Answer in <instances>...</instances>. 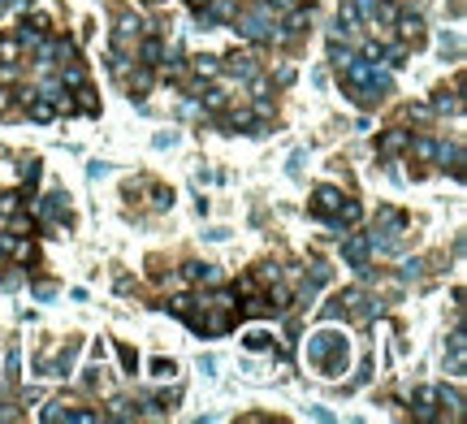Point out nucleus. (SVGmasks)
<instances>
[{"mask_svg":"<svg viewBox=\"0 0 467 424\" xmlns=\"http://www.w3.org/2000/svg\"><path fill=\"white\" fill-rule=\"evenodd\" d=\"M307 364L320 368L325 377H337V372H346V338L333 334V329H320L307 338Z\"/></svg>","mask_w":467,"mask_h":424,"instance_id":"nucleus-1","label":"nucleus"},{"mask_svg":"<svg viewBox=\"0 0 467 424\" xmlns=\"http://www.w3.org/2000/svg\"><path fill=\"white\" fill-rule=\"evenodd\" d=\"M407 230V221H402V212L398 208H381L377 212V234H368L372 238V247H381V252H402V234Z\"/></svg>","mask_w":467,"mask_h":424,"instance_id":"nucleus-2","label":"nucleus"},{"mask_svg":"<svg viewBox=\"0 0 467 424\" xmlns=\"http://www.w3.org/2000/svg\"><path fill=\"white\" fill-rule=\"evenodd\" d=\"M238 35H243V39H251V43L281 39V31H277V27H269V9H264V5H259L255 13H243V18H238Z\"/></svg>","mask_w":467,"mask_h":424,"instance_id":"nucleus-3","label":"nucleus"},{"mask_svg":"<svg viewBox=\"0 0 467 424\" xmlns=\"http://www.w3.org/2000/svg\"><path fill=\"white\" fill-rule=\"evenodd\" d=\"M368 256H372V238H368V234H346V238H342V260H346L351 268L372 273V268H368Z\"/></svg>","mask_w":467,"mask_h":424,"instance_id":"nucleus-4","label":"nucleus"},{"mask_svg":"<svg viewBox=\"0 0 467 424\" xmlns=\"http://www.w3.org/2000/svg\"><path fill=\"white\" fill-rule=\"evenodd\" d=\"M139 35H143V22L126 13V18L117 22V31H113V53H117V57H126V53H135V43H139Z\"/></svg>","mask_w":467,"mask_h":424,"instance_id":"nucleus-5","label":"nucleus"},{"mask_svg":"<svg viewBox=\"0 0 467 424\" xmlns=\"http://www.w3.org/2000/svg\"><path fill=\"white\" fill-rule=\"evenodd\" d=\"M342 199H346V195L337 191V186H316V195H311V212L333 226V217H337V208H342Z\"/></svg>","mask_w":467,"mask_h":424,"instance_id":"nucleus-6","label":"nucleus"},{"mask_svg":"<svg viewBox=\"0 0 467 424\" xmlns=\"http://www.w3.org/2000/svg\"><path fill=\"white\" fill-rule=\"evenodd\" d=\"M0 247H5V256H13L18 264H26V260H35V247L26 242V238H13V234H0Z\"/></svg>","mask_w":467,"mask_h":424,"instance_id":"nucleus-7","label":"nucleus"},{"mask_svg":"<svg viewBox=\"0 0 467 424\" xmlns=\"http://www.w3.org/2000/svg\"><path fill=\"white\" fill-rule=\"evenodd\" d=\"M39 217H65L69 221V195H61V191H52V195H43V204H39Z\"/></svg>","mask_w":467,"mask_h":424,"instance_id":"nucleus-8","label":"nucleus"},{"mask_svg":"<svg viewBox=\"0 0 467 424\" xmlns=\"http://www.w3.org/2000/svg\"><path fill=\"white\" fill-rule=\"evenodd\" d=\"M359 217H363V204H359V199H342V208H337L333 226H337V230H351V226H359Z\"/></svg>","mask_w":467,"mask_h":424,"instance_id":"nucleus-9","label":"nucleus"},{"mask_svg":"<svg viewBox=\"0 0 467 424\" xmlns=\"http://www.w3.org/2000/svg\"><path fill=\"white\" fill-rule=\"evenodd\" d=\"M398 35H402L407 43H424V18H420V13H402Z\"/></svg>","mask_w":467,"mask_h":424,"instance_id":"nucleus-10","label":"nucleus"},{"mask_svg":"<svg viewBox=\"0 0 467 424\" xmlns=\"http://www.w3.org/2000/svg\"><path fill=\"white\" fill-rule=\"evenodd\" d=\"M26 113H31V121H39V126H43V121L57 117V104H52L48 95H39V91H35V100H26Z\"/></svg>","mask_w":467,"mask_h":424,"instance_id":"nucleus-11","label":"nucleus"},{"mask_svg":"<svg viewBox=\"0 0 467 424\" xmlns=\"http://www.w3.org/2000/svg\"><path fill=\"white\" fill-rule=\"evenodd\" d=\"M407 143H411V135H407V130H385V135L377 139V152H381V156H394V152H402Z\"/></svg>","mask_w":467,"mask_h":424,"instance_id":"nucleus-12","label":"nucleus"},{"mask_svg":"<svg viewBox=\"0 0 467 424\" xmlns=\"http://www.w3.org/2000/svg\"><path fill=\"white\" fill-rule=\"evenodd\" d=\"M182 278H187V282H221V273H217L212 264L191 260V264H182Z\"/></svg>","mask_w":467,"mask_h":424,"instance_id":"nucleus-13","label":"nucleus"},{"mask_svg":"<svg viewBox=\"0 0 467 424\" xmlns=\"http://www.w3.org/2000/svg\"><path fill=\"white\" fill-rule=\"evenodd\" d=\"M139 61H143V65H161V61H165V48H161V39H156V35H147V39L139 43Z\"/></svg>","mask_w":467,"mask_h":424,"instance_id":"nucleus-14","label":"nucleus"},{"mask_svg":"<svg viewBox=\"0 0 467 424\" xmlns=\"http://www.w3.org/2000/svg\"><path fill=\"white\" fill-rule=\"evenodd\" d=\"M307 27H311V13L295 5V9H290V18H285V35H303Z\"/></svg>","mask_w":467,"mask_h":424,"instance_id":"nucleus-15","label":"nucleus"},{"mask_svg":"<svg viewBox=\"0 0 467 424\" xmlns=\"http://www.w3.org/2000/svg\"><path fill=\"white\" fill-rule=\"evenodd\" d=\"M191 69H195V78H217V74H221V57H195Z\"/></svg>","mask_w":467,"mask_h":424,"instance_id":"nucleus-16","label":"nucleus"},{"mask_svg":"<svg viewBox=\"0 0 467 424\" xmlns=\"http://www.w3.org/2000/svg\"><path fill=\"white\" fill-rule=\"evenodd\" d=\"M243 342H247V351H273V334H264V329H251Z\"/></svg>","mask_w":467,"mask_h":424,"instance_id":"nucleus-17","label":"nucleus"},{"mask_svg":"<svg viewBox=\"0 0 467 424\" xmlns=\"http://www.w3.org/2000/svg\"><path fill=\"white\" fill-rule=\"evenodd\" d=\"M147 87H151V65H139L135 78H130V91H135V95H147Z\"/></svg>","mask_w":467,"mask_h":424,"instance_id":"nucleus-18","label":"nucleus"},{"mask_svg":"<svg viewBox=\"0 0 467 424\" xmlns=\"http://www.w3.org/2000/svg\"><path fill=\"white\" fill-rule=\"evenodd\" d=\"M83 83H87V74H83V65H74V61H69V65L61 69V87H83Z\"/></svg>","mask_w":467,"mask_h":424,"instance_id":"nucleus-19","label":"nucleus"},{"mask_svg":"<svg viewBox=\"0 0 467 424\" xmlns=\"http://www.w3.org/2000/svg\"><path fill=\"white\" fill-rule=\"evenodd\" d=\"M407 147L415 152V160H433V156H437V143H433V139H411Z\"/></svg>","mask_w":467,"mask_h":424,"instance_id":"nucleus-20","label":"nucleus"},{"mask_svg":"<svg viewBox=\"0 0 467 424\" xmlns=\"http://www.w3.org/2000/svg\"><path fill=\"white\" fill-rule=\"evenodd\" d=\"M18 208H22V195H18V191H5V195H0V221H9Z\"/></svg>","mask_w":467,"mask_h":424,"instance_id":"nucleus-21","label":"nucleus"},{"mask_svg":"<svg viewBox=\"0 0 467 424\" xmlns=\"http://www.w3.org/2000/svg\"><path fill=\"white\" fill-rule=\"evenodd\" d=\"M229 69L238 74V78H255V61H251V57H238V53H234V57H229Z\"/></svg>","mask_w":467,"mask_h":424,"instance_id":"nucleus-22","label":"nucleus"},{"mask_svg":"<svg viewBox=\"0 0 467 424\" xmlns=\"http://www.w3.org/2000/svg\"><path fill=\"white\" fill-rule=\"evenodd\" d=\"M355 9L363 22H381V0H355Z\"/></svg>","mask_w":467,"mask_h":424,"instance_id":"nucleus-23","label":"nucleus"},{"mask_svg":"<svg viewBox=\"0 0 467 424\" xmlns=\"http://www.w3.org/2000/svg\"><path fill=\"white\" fill-rule=\"evenodd\" d=\"M43 420H48V424H57V420H74V411H69V403H52V407L43 411Z\"/></svg>","mask_w":467,"mask_h":424,"instance_id":"nucleus-24","label":"nucleus"},{"mask_svg":"<svg viewBox=\"0 0 467 424\" xmlns=\"http://www.w3.org/2000/svg\"><path fill=\"white\" fill-rule=\"evenodd\" d=\"M203 109H208V113H221V109H225V91H217V87L203 91Z\"/></svg>","mask_w":467,"mask_h":424,"instance_id":"nucleus-25","label":"nucleus"},{"mask_svg":"<svg viewBox=\"0 0 467 424\" xmlns=\"http://www.w3.org/2000/svg\"><path fill=\"white\" fill-rule=\"evenodd\" d=\"M165 308H169L173 316H191V312H195V308H191V299H187V294H173V299H169V303H165Z\"/></svg>","mask_w":467,"mask_h":424,"instance_id":"nucleus-26","label":"nucleus"},{"mask_svg":"<svg viewBox=\"0 0 467 424\" xmlns=\"http://www.w3.org/2000/svg\"><path fill=\"white\" fill-rule=\"evenodd\" d=\"M0 65H18V39H0Z\"/></svg>","mask_w":467,"mask_h":424,"instance_id":"nucleus-27","label":"nucleus"},{"mask_svg":"<svg viewBox=\"0 0 467 424\" xmlns=\"http://www.w3.org/2000/svg\"><path fill=\"white\" fill-rule=\"evenodd\" d=\"M151 204L156 208H173V191L169 186H151Z\"/></svg>","mask_w":467,"mask_h":424,"instance_id":"nucleus-28","label":"nucleus"},{"mask_svg":"<svg viewBox=\"0 0 467 424\" xmlns=\"http://www.w3.org/2000/svg\"><path fill=\"white\" fill-rule=\"evenodd\" d=\"M433 109H441V113H459V100H454V95H446V91H437Z\"/></svg>","mask_w":467,"mask_h":424,"instance_id":"nucleus-29","label":"nucleus"},{"mask_svg":"<svg viewBox=\"0 0 467 424\" xmlns=\"http://www.w3.org/2000/svg\"><path fill=\"white\" fill-rule=\"evenodd\" d=\"M415 403H420V416H428V407L437 403V390H415Z\"/></svg>","mask_w":467,"mask_h":424,"instance_id":"nucleus-30","label":"nucleus"},{"mask_svg":"<svg viewBox=\"0 0 467 424\" xmlns=\"http://www.w3.org/2000/svg\"><path fill=\"white\" fill-rule=\"evenodd\" d=\"M18 364H22V355H18V346H9V355H5V377H9V381L18 377Z\"/></svg>","mask_w":467,"mask_h":424,"instance_id":"nucleus-31","label":"nucleus"},{"mask_svg":"<svg viewBox=\"0 0 467 424\" xmlns=\"http://www.w3.org/2000/svg\"><path fill=\"white\" fill-rule=\"evenodd\" d=\"M173 360H151V377H173Z\"/></svg>","mask_w":467,"mask_h":424,"instance_id":"nucleus-32","label":"nucleus"},{"mask_svg":"<svg viewBox=\"0 0 467 424\" xmlns=\"http://www.w3.org/2000/svg\"><path fill=\"white\" fill-rule=\"evenodd\" d=\"M18 173H22L26 182H35V178H39V160H22V165H18Z\"/></svg>","mask_w":467,"mask_h":424,"instance_id":"nucleus-33","label":"nucleus"},{"mask_svg":"<svg viewBox=\"0 0 467 424\" xmlns=\"http://www.w3.org/2000/svg\"><path fill=\"white\" fill-rule=\"evenodd\" d=\"M9 230H13V234H31V217H18V212H13V217H9Z\"/></svg>","mask_w":467,"mask_h":424,"instance_id":"nucleus-34","label":"nucleus"},{"mask_svg":"<svg viewBox=\"0 0 467 424\" xmlns=\"http://www.w3.org/2000/svg\"><path fill=\"white\" fill-rule=\"evenodd\" d=\"M156 407H161V411H173V407H177V390H169V394H156Z\"/></svg>","mask_w":467,"mask_h":424,"instance_id":"nucleus-35","label":"nucleus"},{"mask_svg":"<svg viewBox=\"0 0 467 424\" xmlns=\"http://www.w3.org/2000/svg\"><path fill=\"white\" fill-rule=\"evenodd\" d=\"M437 43H441V57H446V53H450V57H459V39H454V35H441Z\"/></svg>","mask_w":467,"mask_h":424,"instance_id":"nucleus-36","label":"nucleus"},{"mask_svg":"<svg viewBox=\"0 0 467 424\" xmlns=\"http://www.w3.org/2000/svg\"><path fill=\"white\" fill-rule=\"evenodd\" d=\"M199 372L203 377H217V355H199Z\"/></svg>","mask_w":467,"mask_h":424,"instance_id":"nucleus-37","label":"nucleus"},{"mask_svg":"<svg viewBox=\"0 0 467 424\" xmlns=\"http://www.w3.org/2000/svg\"><path fill=\"white\" fill-rule=\"evenodd\" d=\"M78 95H83V100H78V104H83V109L91 113V109H95V91H91V87L83 83V87H78Z\"/></svg>","mask_w":467,"mask_h":424,"instance_id":"nucleus-38","label":"nucleus"},{"mask_svg":"<svg viewBox=\"0 0 467 424\" xmlns=\"http://www.w3.org/2000/svg\"><path fill=\"white\" fill-rule=\"evenodd\" d=\"M31 294L39 299V303H48V299H52V294H57V286H48V282H39V286H35Z\"/></svg>","mask_w":467,"mask_h":424,"instance_id":"nucleus-39","label":"nucleus"},{"mask_svg":"<svg viewBox=\"0 0 467 424\" xmlns=\"http://www.w3.org/2000/svg\"><path fill=\"white\" fill-rule=\"evenodd\" d=\"M420 273H424L420 260H407V264H402V278H407V282H411V278H420Z\"/></svg>","mask_w":467,"mask_h":424,"instance_id":"nucleus-40","label":"nucleus"},{"mask_svg":"<svg viewBox=\"0 0 467 424\" xmlns=\"http://www.w3.org/2000/svg\"><path fill=\"white\" fill-rule=\"evenodd\" d=\"M117 360H121V364H126L130 372H135V364H139V360H135V351H130V346H117Z\"/></svg>","mask_w":467,"mask_h":424,"instance_id":"nucleus-41","label":"nucleus"},{"mask_svg":"<svg viewBox=\"0 0 467 424\" xmlns=\"http://www.w3.org/2000/svg\"><path fill=\"white\" fill-rule=\"evenodd\" d=\"M9 109H13V91H9V87H0V117H5Z\"/></svg>","mask_w":467,"mask_h":424,"instance_id":"nucleus-42","label":"nucleus"},{"mask_svg":"<svg viewBox=\"0 0 467 424\" xmlns=\"http://www.w3.org/2000/svg\"><path fill=\"white\" fill-rule=\"evenodd\" d=\"M381 57H385L389 65H394V69H398V65H402V48H389V53H381Z\"/></svg>","mask_w":467,"mask_h":424,"instance_id":"nucleus-43","label":"nucleus"},{"mask_svg":"<svg viewBox=\"0 0 467 424\" xmlns=\"http://www.w3.org/2000/svg\"><path fill=\"white\" fill-rule=\"evenodd\" d=\"M299 0H264V9H295Z\"/></svg>","mask_w":467,"mask_h":424,"instance_id":"nucleus-44","label":"nucleus"},{"mask_svg":"<svg viewBox=\"0 0 467 424\" xmlns=\"http://www.w3.org/2000/svg\"><path fill=\"white\" fill-rule=\"evenodd\" d=\"M277 278H281V273H277L273 264H264V268H259V282H277Z\"/></svg>","mask_w":467,"mask_h":424,"instance_id":"nucleus-45","label":"nucleus"},{"mask_svg":"<svg viewBox=\"0 0 467 424\" xmlns=\"http://www.w3.org/2000/svg\"><path fill=\"white\" fill-rule=\"evenodd\" d=\"M173 143H177V135H173V130H169V135H156V147H173Z\"/></svg>","mask_w":467,"mask_h":424,"instance_id":"nucleus-46","label":"nucleus"},{"mask_svg":"<svg viewBox=\"0 0 467 424\" xmlns=\"http://www.w3.org/2000/svg\"><path fill=\"white\" fill-rule=\"evenodd\" d=\"M203 5H208V0H191V9H203Z\"/></svg>","mask_w":467,"mask_h":424,"instance_id":"nucleus-47","label":"nucleus"},{"mask_svg":"<svg viewBox=\"0 0 467 424\" xmlns=\"http://www.w3.org/2000/svg\"><path fill=\"white\" fill-rule=\"evenodd\" d=\"M147 5H165V0H147Z\"/></svg>","mask_w":467,"mask_h":424,"instance_id":"nucleus-48","label":"nucleus"},{"mask_svg":"<svg viewBox=\"0 0 467 424\" xmlns=\"http://www.w3.org/2000/svg\"><path fill=\"white\" fill-rule=\"evenodd\" d=\"M381 5H394V0H381Z\"/></svg>","mask_w":467,"mask_h":424,"instance_id":"nucleus-49","label":"nucleus"},{"mask_svg":"<svg viewBox=\"0 0 467 424\" xmlns=\"http://www.w3.org/2000/svg\"><path fill=\"white\" fill-rule=\"evenodd\" d=\"M0 9H5V0H0Z\"/></svg>","mask_w":467,"mask_h":424,"instance_id":"nucleus-50","label":"nucleus"}]
</instances>
